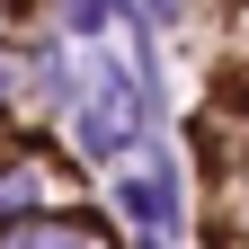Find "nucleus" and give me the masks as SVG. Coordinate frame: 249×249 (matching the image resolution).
<instances>
[{
	"label": "nucleus",
	"instance_id": "nucleus-1",
	"mask_svg": "<svg viewBox=\"0 0 249 249\" xmlns=\"http://www.w3.org/2000/svg\"><path fill=\"white\" fill-rule=\"evenodd\" d=\"M124 134H142V89H134V71H124V62H107L80 142H89V151H124Z\"/></svg>",
	"mask_w": 249,
	"mask_h": 249
},
{
	"label": "nucleus",
	"instance_id": "nucleus-2",
	"mask_svg": "<svg viewBox=\"0 0 249 249\" xmlns=\"http://www.w3.org/2000/svg\"><path fill=\"white\" fill-rule=\"evenodd\" d=\"M0 249H107V240L80 231V223H9V231H0Z\"/></svg>",
	"mask_w": 249,
	"mask_h": 249
},
{
	"label": "nucleus",
	"instance_id": "nucleus-3",
	"mask_svg": "<svg viewBox=\"0 0 249 249\" xmlns=\"http://www.w3.org/2000/svg\"><path fill=\"white\" fill-rule=\"evenodd\" d=\"M124 213H134L151 240H169V213H178V205H169V178H160V169H151V178H134V187H124Z\"/></svg>",
	"mask_w": 249,
	"mask_h": 249
},
{
	"label": "nucleus",
	"instance_id": "nucleus-4",
	"mask_svg": "<svg viewBox=\"0 0 249 249\" xmlns=\"http://www.w3.org/2000/svg\"><path fill=\"white\" fill-rule=\"evenodd\" d=\"M62 9H71V27H107V9H116V0H62Z\"/></svg>",
	"mask_w": 249,
	"mask_h": 249
}]
</instances>
